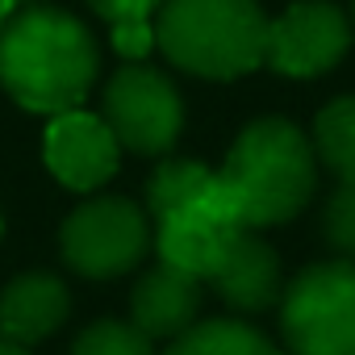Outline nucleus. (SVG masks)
<instances>
[{
    "label": "nucleus",
    "mask_w": 355,
    "mask_h": 355,
    "mask_svg": "<svg viewBox=\"0 0 355 355\" xmlns=\"http://www.w3.org/2000/svg\"><path fill=\"white\" fill-rule=\"evenodd\" d=\"M347 46H351L347 17L326 0H301V5L284 9L276 21H268L263 63L280 76L309 80L330 71L347 55Z\"/></svg>",
    "instance_id": "0eeeda50"
},
{
    "label": "nucleus",
    "mask_w": 355,
    "mask_h": 355,
    "mask_svg": "<svg viewBox=\"0 0 355 355\" xmlns=\"http://www.w3.org/2000/svg\"><path fill=\"white\" fill-rule=\"evenodd\" d=\"M322 234H326V243L343 259L355 263V184H343L326 201V209H322Z\"/></svg>",
    "instance_id": "f3484780"
},
{
    "label": "nucleus",
    "mask_w": 355,
    "mask_h": 355,
    "mask_svg": "<svg viewBox=\"0 0 355 355\" xmlns=\"http://www.w3.org/2000/svg\"><path fill=\"white\" fill-rule=\"evenodd\" d=\"M71 309L67 284L51 272H26L0 297V343L30 347L63 326Z\"/></svg>",
    "instance_id": "9b49d317"
},
{
    "label": "nucleus",
    "mask_w": 355,
    "mask_h": 355,
    "mask_svg": "<svg viewBox=\"0 0 355 355\" xmlns=\"http://www.w3.org/2000/svg\"><path fill=\"white\" fill-rule=\"evenodd\" d=\"M239 230H247V226H222L201 205H193V209L159 218L155 251H159V263H171V268H180L197 280H209Z\"/></svg>",
    "instance_id": "f8f14e48"
},
{
    "label": "nucleus",
    "mask_w": 355,
    "mask_h": 355,
    "mask_svg": "<svg viewBox=\"0 0 355 355\" xmlns=\"http://www.w3.org/2000/svg\"><path fill=\"white\" fill-rule=\"evenodd\" d=\"M155 42L189 76L239 80L263 67L268 17L255 0H163Z\"/></svg>",
    "instance_id": "7ed1b4c3"
},
{
    "label": "nucleus",
    "mask_w": 355,
    "mask_h": 355,
    "mask_svg": "<svg viewBox=\"0 0 355 355\" xmlns=\"http://www.w3.org/2000/svg\"><path fill=\"white\" fill-rule=\"evenodd\" d=\"M167 355H280L247 322H197L180 338H171Z\"/></svg>",
    "instance_id": "2eb2a0df"
},
{
    "label": "nucleus",
    "mask_w": 355,
    "mask_h": 355,
    "mask_svg": "<svg viewBox=\"0 0 355 355\" xmlns=\"http://www.w3.org/2000/svg\"><path fill=\"white\" fill-rule=\"evenodd\" d=\"M71 355H155V351L134 322H92L76 338Z\"/></svg>",
    "instance_id": "dca6fc26"
},
{
    "label": "nucleus",
    "mask_w": 355,
    "mask_h": 355,
    "mask_svg": "<svg viewBox=\"0 0 355 355\" xmlns=\"http://www.w3.org/2000/svg\"><path fill=\"white\" fill-rule=\"evenodd\" d=\"M209 180H214V171H209L205 163H193V159H167V163L155 167L150 184H146V205H150L155 218L193 209V205H201Z\"/></svg>",
    "instance_id": "ddd939ff"
},
{
    "label": "nucleus",
    "mask_w": 355,
    "mask_h": 355,
    "mask_svg": "<svg viewBox=\"0 0 355 355\" xmlns=\"http://www.w3.org/2000/svg\"><path fill=\"white\" fill-rule=\"evenodd\" d=\"M313 155L338 175L343 184H355V96L330 101L313 121Z\"/></svg>",
    "instance_id": "4468645a"
},
{
    "label": "nucleus",
    "mask_w": 355,
    "mask_h": 355,
    "mask_svg": "<svg viewBox=\"0 0 355 355\" xmlns=\"http://www.w3.org/2000/svg\"><path fill=\"white\" fill-rule=\"evenodd\" d=\"M96 80V42L63 9H26L0 30V84L30 113H71Z\"/></svg>",
    "instance_id": "f257e3e1"
},
{
    "label": "nucleus",
    "mask_w": 355,
    "mask_h": 355,
    "mask_svg": "<svg viewBox=\"0 0 355 355\" xmlns=\"http://www.w3.org/2000/svg\"><path fill=\"white\" fill-rule=\"evenodd\" d=\"M280 330L288 355H355V263L305 268L280 293Z\"/></svg>",
    "instance_id": "20e7f679"
},
{
    "label": "nucleus",
    "mask_w": 355,
    "mask_h": 355,
    "mask_svg": "<svg viewBox=\"0 0 355 355\" xmlns=\"http://www.w3.org/2000/svg\"><path fill=\"white\" fill-rule=\"evenodd\" d=\"M59 247L67 268H76L88 280H109L130 272L146 247H150V226L146 214L125 201V197H96L84 201L59 230Z\"/></svg>",
    "instance_id": "39448f33"
},
{
    "label": "nucleus",
    "mask_w": 355,
    "mask_h": 355,
    "mask_svg": "<svg viewBox=\"0 0 355 355\" xmlns=\"http://www.w3.org/2000/svg\"><path fill=\"white\" fill-rule=\"evenodd\" d=\"M0 230H5V222H0Z\"/></svg>",
    "instance_id": "4be33fe9"
},
{
    "label": "nucleus",
    "mask_w": 355,
    "mask_h": 355,
    "mask_svg": "<svg viewBox=\"0 0 355 355\" xmlns=\"http://www.w3.org/2000/svg\"><path fill=\"white\" fill-rule=\"evenodd\" d=\"M13 5H17V0H0V30H5V21H9V13H13Z\"/></svg>",
    "instance_id": "aec40b11"
},
{
    "label": "nucleus",
    "mask_w": 355,
    "mask_h": 355,
    "mask_svg": "<svg viewBox=\"0 0 355 355\" xmlns=\"http://www.w3.org/2000/svg\"><path fill=\"white\" fill-rule=\"evenodd\" d=\"M0 355H30L26 347H13V343H0Z\"/></svg>",
    "instance_id": "412c9836"
},
{
    "label": "nucleus",
    "mask_w": 355,
    "mask_h": 355,
    "mask_svg": "<svg viewBox=\"0 0 355 355\" xmlns=\"http://www.w3.org/2000/svg\"><path fill=\"white\" fill-rule=\"evenodd\" d=\"M218 297L243 313H259L268 305L280 301L284 284H280V259L276 251L255 234V230H239L234 243L226 247L218 272L209 276Z\"/></svg>",
    "instance_id": "9d476101"
},
{
    "label": "nucleus",
    "mask_w": 355,
    "mask_h": 355,
    "mask_svg": "<svg viewBox=\"0 0 355 355\" xmlns=\"http://www.w3.org/2000/svg\"><path fill=\"white\" fill-rule=\"evenodd\" d=\"M130 313H134V326L146 338H180L184 330L197 326L201 280L180 272V268H171V263H159L134 284Z\"/></svg>",
    "instance_id": "1a4fd4ad"
},
{
    "label": "nucleus",
    "mask_w": 355,
    "mask_h": 355,
    "mask_svg": "<svg viewBox=\"0 0 355 355\" xmlns=\"http://www.w3.org/2000/svg\"><path fill=\"white\" fill-rule=\"evenodd\" d=\"M222 180L234 189L247 230L280 226L297 218L318 189L313 142L284 117H259L234 138Z\"/></svg>",
    "instance_id": "f03ea898"
},
{
    "label": "nucleus",
    "mask_w": 355,
    "mask_h": 355,
    "mask_svg": "<svg viewBox=\"0 0 355 355\" xmlns=\"http://www.w3.org/2000/svg\"><path fill=\"white\" fill-rule=\"evenodd\" d=\"M105 125L134 155H163L184 130V101L175 84L142 63H125L105 88Z\"/></svg>",
    "instance_id": "423d86ee"
},
{
    "label": "nucleus",
    "mask_w": 355,
    "mask_h": 355,
    "mask_svg": "<svg viewBox=\"0 0 355 355\" xmlns=\"http://www.w3.org/2000/svg\"><path fill=\"white\" fill-rule=\"evenodd\" d=\"M155 46V26L150 21H117L113 26V51L130 63H138Z\"/></svg>",
    "instance_id": "a211bd4d"
},
{
    "label": "nucleus",
    "mask_w": 355,
    "mask_h": 355,
    "mask_svg": "<svg viewBox=\"0 0 355 355\" xmlns=\"http://www.w3.org/2000/svg\"><path fill=\"white\" fill-rule=\"evenodd\" d=\"M42 155H46V167L55 171L59 184H67L76 193H92L105 180H113L121 146H117L113 130L101 117H92L84 109H71V113H59L46 125Z\"/></svg>",
    "instance_id": "6e6552de"
},
{
    "label": "nucleus",
    "mask_w": 355,
    "mask_h": 355,
    "mask_svg": "<svg viewBox=\"0 0 355 355\" xmlns=\"http://www.w3.org/2000/svg\"><path fill=\"white\" fill-rule=\"evenodd\" d=\"M88 5L109 26H117V21H150V13L163 9V0H88Z\"/></svg>",
    "instance_id": "6ab92c4d"
}]
</instances>
